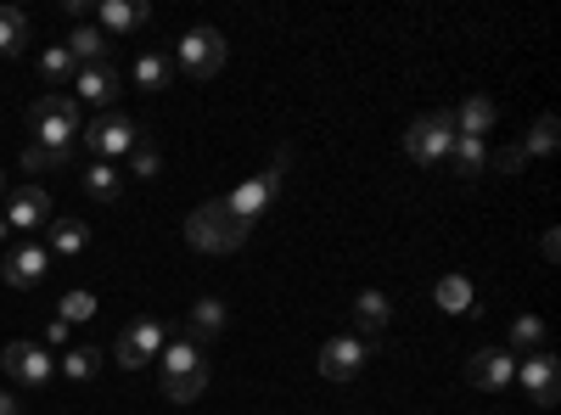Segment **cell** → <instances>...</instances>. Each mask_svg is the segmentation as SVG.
I'll return each mask as SVG.
<instances>
[{"instance_id": "cell-5", "label": "cell", "mask_w": 561, "mask_h": 415, "mask_svg": "<svg viewBox=\"0 0 561 415\" xmlns=\"http://www.w3.org/2000/svg\"><path fill=\"white\" fill-rule=\"evenodd\" d=\"M449 147H455V113H449V107L415 118V124L404 129V152H410L415 163H444Z\"/></svg>"}, {"instance_id": "cell-26", "label": "cell", "mask_w": 561, "mask_h": 415, "mask_svg": "<svg viewBox=\"0 0 561 415\" xmlns=\"http://www.w3.org/2000/svg\"><path fill=\"white\" fill-rule=\"evenodd\" d=\"M57 371L73 377V382H90V377L102 371V348H68V354L57 359Z\"/></svg>"}, {"instance_id": "cell-3", "label": "cell", "mask_w": 561, "mask_h": 415, "mask_svg": "<svg viewBox=\"0 0 561 415\" xmlns=\"http://www.w3.org/2000/svg\"><path fill=\"white\" fill-rule=\"evenodd\" d=\"M158 365H163V393L174 404H192V399L208 393V365H203V348L197 343H169L158 354Z\"/></svg>"}, {"instance_id": "cell-15", "label": "cell", "mask_w": 561, "mask_h": 415, "mask_svg": "<svg viewBox=\"0 0 561 415\" xmlns=\"http://www.w3.org/2000/svg\"><path fill=\"white\" fill-rule=\"evenodd\" d=\"M45 269H51V253H45L39 242H23V247L7 253V281L12 287H39Z\"/></svg>"}, {"instance_id": "cell-25", "label": "cell", "mask_w": 561, "mask_h": 415, "mask_svg": "<svg viewBox=\"0 0 561 415\" xmlns=\"http://www.w3.org/2000/svg\"><path fill=\"white\" fill-rule=\"evenodd\" d=\"M545 348V320L539 314H517L511 320V354H539Z\"/></svg>"}, {"instance_id": "cell-32", "label": "cell", "mask_w": 561, "mask_h": 415, "mask_svg": "<svg viewBox=\"0 0 561 415\" xmlns=\"http://www.w3.org/2000/svg\"><path fill=\"white\" fill-rule=\"evenodd\" d=\"M90 314H96V292H68L57 303V320H68V326H79V320H90Z\"/></svg>"}, {"instance_id": "cell-7", "label": "cell", "mask_w": 561, "mask_h": 415, "mask_svg": "<svg viewBox=\"0 0 561 415\" xmlns=\"http://www.w3.org/2000/svg\"><path fill=\"white\" fill-rule=\"evenodd\" d=\"M118 365L124 371H140V365H152L158 354H163V320L158 314H140L129 332H118Z\"/></svg>"}, {"instance_id": "cell-35", "label": "cell", "mask_w": 561, "mask_h": 415, "mask_svg": "<svg viewBox=\"0 0 561 415\" xmlns=\"http://www.w3.org/2000/svg\"><path fill=\"white\" fill-rule=\"evenodd\" d=\"M539 253H545V258H556V253H561V237H556V230H545V242H539Z\"/></svg>"}, {"instance_id": "cell-23", "label": "cell", "mask_w": 561, "mask_h": 415, "mask_svg": "<svg viewBox=\"0 0 561 415\" xmlns=\"http://www.w3.org/2000/svg\"><path fill=\"white\" fill-rule=\"evenodd\" d=\"M68 57H73V68H96V62L107 57V34H102V28H84V23H79V28L68 34Z\"/></svg>"}, {"instance_id": "cell-17", "label": "cell", "mask_w": 561, "mask_h": 415, "mask_svg": "<svg viewBox=\"0 0 561 415\" xmlns=\"http://www.w3.org/2000/svg\"><path fill=\"white\" fill-rule=\"evenodd\" d=\"M449 169H455V180H478L483 169H489V141H472V135H455V147H449V158H444Z\"/></svg>"}, {"instance_id": "cell-33", "label": "cell", "mask_w": 561, "mask_h": 415, "mask_svg": "<svg viewBox=\"0 0 561 415\" xmlns=\"http://www.w3.org/2000/svg\"><path fill=\"white\" fill-rule=\"evenodd\" d=\"M158 169H163L158 147H135V152H129V174H135V180H152Z\"/></svg>"}, {"instance_id": "cell-30", "label": "cell", "mask_w": 561, "mask_h": 415, "mask_svg": "<svg viewBox=\"0 0 561 415\" xmlns=\"http://www.w3.org/2000/svg\"><path fill=\"white\" fill-rule=\"evenodd\" d=\"M68 163H73V152L39 147V141H28V147H23V169H28V174H51V169H68Z\"/></svg>"}, {"instance_id": "cell-18", "label": "cell", "mask_w": 561, "mask_h": 415, "mask_svg": "<svg viewBox=\"0 0 561 415\" xmlns=\"http://www.w3.org/2000/svg\"><path fill=\"white\" fill-rule=\"evenodd\" d=\"M494 129V102L489 96H466L455 107V135H472V141H483V135Z\"/></svg>"}, {"instance_id": "cell-37", "label": "cell", "mask_w": 561, "mask_h": 415, "mask_svg": "<svg viewBox=\"0 0 561 415\" xmlns=\"http://www.w3.org/2000/svg\"><path fill=\"white\" fill-rule=\"evenodd\" d=\"M12 237V224H7V214H0V242H7Z\"/></svg>"}, {"instance_id": "cell-13", "label": "cell", "mask_w": 561, "mask_h": 415, "mask_svg": "<svg viewBox=\"0 0 561 415\" xmlns=\"http://www.w3.org/2000/svg\"><path fill=\"white\" fill-rule=\"evenodd\" d=\"M7 224L23 230V237H39V230L51 224V197H45L39 186H18L12 203H7Z\"/></svg>"}, {"instance_id": "cell-34", "label": "cell", "mask_w": 561, "mask_h": 415, "mask_svg": "<svg viewBox=\"0 0 561 415\" xmlns=\"http://www.w3.org/2000/svg\"><path fill=\"white\" fill-rule=\"evenodd\" d=\"M528 158H523V147H505V152H489V169H500V174H517Z\"/></svg>"}, {"instance_id": "cell-24", "label": "cell", "mask_w": 561, "mask_h": 415, "mask_svg": "<svg viewBox=\"0 0 561 415\" xmlns=\"http://www.w3.org/2000/svg\"><path fill=\"white\" fill-rule=\"evenodd\" d=\"M388 320H393V298L388 292H359L354 298V326L359 332H382Z\"/></svg>"}, {"instance_id": "cell-1", "label": "cell", "mask_w": 561, "mask_h": 415, "mask_svg": "<svg viewBox=\"0 0 561 415\" xmlns=\"http://www.w3.org/2000/svg\"><path fill=\"white\" fill-rule=\"evenodd\" d=\"M248 230L253 224H242L237 214L225 208V197H214V203L192 208V219H185V242H192L197 253H237L248 242Z\"/></svg>"}, {"instance_id": "cell-19", "label": "cell", "mask_w": 561, "mask_h": 415, "mask_svg": "<svg viewBox=\"0 0 561 415\" xmlns=\"http://www.w3.org/2000/svg\"><path fill=\"white\" fill-rule=\"evenodd\" d=\"M147 18H152L147 0H107V7H102V34H129Z\"/></svg>"}, {"instance_id": "cell-16", "label": "cell", "mask_w": 561, "mask_h": 415, "mask_svg": "<svg viewBox=\"0 0 561 415\" xmlns=\"http://www.w3.org/2000/svg\"><path fill=\"white\" fill-rule=\"evenodd\" d=\"M433 298H438V309L444 314H472L478 309V287H472V275H444V281L433 287Z\"/></svg>"}, {"instance_id": "cell-6", "label": "cell", "mask_w": 561, "mask_h": 415, "mask_svg": "<svg viewBox=\"0 0 561 415\" xmlns=\"http://www.w3.org/2000/svg\"><path fill=\"white\" fill-rule=\"evenodd\" d=\"M225 51H230V45H225L219 28H192L180 39V73L185 79H214L225 68Z\"/></svg>"}, {"instance_id": "cell-22", "label": "cell", "mask_w": 561, "mask_h": 415, "mask_svg": "<svg viewBox=\"0 0 561 415\" xmlns=\"http://www.w3.org/2000/svg\"><path fill=\"white\" fill-rule=\"evenodd\" d=\"M79 186H84L90 197H96V203H113V197L124 192V174H118L113 163H96V158H90V163H84V174H79Z\"/></svg>"}, {"instance_id": "cell-14", "label": "cell", "mask_w": 561, "mask_h": 415, "mask_svg": "<svg viewBox=\"0 0 561 415\" xmlns=\"http://www.w3.org/2000/svg\"><path fill=\"white\" fill-rule=\"evenodd\" d=\"M73 90H79V102H96V107H113L118 102V90H124V73L96 62V68H79L73 73Z\"/></svg>"}, {"instance_id": "cell-2", "label": "cell", "mask_w": 561, "mask_h": 415, "mask_svg": "<svg viewBox=\"0 0 561 415\" xmlns=\"http://www.w3.org/2000/svg\"><path fill=\"white\" fill-rule=\"evenodd\" d=\"M28 129H34L39 147L73 152V141H79V102L62 96V90H51V96H39V102L28 107Z\"/></svg>"}, {"instance_id": "cell-11", "label": "cell", "mask_w": 561, "mask_h": 415, "mask_svg": "<svg viewBox=\"0 0 561 415\" xmlns=\"http://www.w3.org/2000/svg\"><path fill=\"white\" fill-rule=\"evenodd\" d=\"M511 377H517V354L511 348H478L472 359H466V382L483 388V393H500Z\"/></svg>"}, {"instance_id": "cell-27", "label": "cell", "mask_w": 561, "mask_h": 415, "mask_svg": "<svg viewBox=\"0 0 561 415\" xmlns=\"http://www.w3.org/2000/svg\"><path fill=\"white\" fill-rule=\"evenodd\" d=\"M135 90H169V57H158V51H147L135 62Z\"/></svg>"}, {"instance_id": "cell-9", "label": "cell", "mask_w": 561, "mask_h": 415, "mask_svg": "<svg viewBox=\"0 0 561 415\" xmlns=\"http://www.w3.org/2000/svg\"><path fill=\"white\" fill-rule=\"evenodd\" d=\"M517 382L528 388V399L534 404H556L561 399V365H556V354L550 348H539V354H528V359H517Z\"/></svg>"}, {"instance_id": "cell-4", "label": "cell", "mask_w": 561, "mask_h": 415, "mask_svg": "<svg viewBox=\"0 0 561 415\" xmlns=\"http://www.w3.org/2000/svg\"><path fill=\"white\" fill-rule=\"evenodd\" d=\"M79 147L96 158V163H113V158H129L140 147V129L124 118V113H102V118H90L79 129Z\"/></svg>"}, {"instance_id": "cell-29", "label": "cell", "mask_w": 561, "mask_h": 415, "mask_svg": "<svg viewBox=\"0 0 561 415\" xmlns=\"http://www.w3.org/2000/svg\"><path fill=\"white\" fill-rule=\"evenodd\" d=\"M225 332V303L219 298H197L192 303V337H214Z\"/></svg>"}, {"instance_id": "cell-31", "label": "cell", "mask_w": 561, "mask_h": 415, "mask_svg": "<svg viewBox=\"0 0 561 415\" xmlns=\"http://www.w3.org/2000/svg\"><path fill=\"white\" fill-rule=\"evenodd\" d=\"M73 73H79V68H73V57H68V45H51V51L39 57V79H45V84H68Z\"/></svg>"}, {"instance_id": "cell-10", "label": "cell", "mask_w": 561, "mask_h": 415, "mask_svg": "<svg viewBox=\"0 0 561 415\" xmlns=\"http://www.w3.org/2000/svg\"><path fill=\"white\" fill-rule=\"evenodd\" d=\"M275 197H280V174L270 169V174H259V180H242V186L225 197V208L237 214L242 224H259V219H264V208H270Z\"/></svg>"}, {"instance_id": "cell-20", "label": "cell", "mask_w": 561, "mask_h": 415, "mask_svg": "<svg viewBox=\"0 0 561 415\" xmlns=\"http://www.w3.org/2000/svg\"><path fill=\"white\" fill-rule=\"evenodd\" d=\"M28 39H34L28 12H18V7H0V57H18V51H28Z\"/></svg>"}, {"instance_id": "cell-36", "label": "cell", "mask_w": 561, "mask_h": 415, "mask_svg": "<svg viewBox=\"0 0 561 415\" xmlns=\"http://www.w3.org/2000/svg\"><path fill=\"white\" fill-rule=\"evenodd\" d=\"M0 415H23V404H18V393H0Z\"/></svg>"}, {"instance_id": "cell-21", "label": "cell", "mask_w": 561, "mask_h": 415, "mask_svg": "<svg viewBox=\"0 0 561 415\" xmlns=\"http://www.w3.org/2000/svg\"><path fill=\"white\" fill-rule=\"evenodd\" d=\"M45 242H51L45 253H62V258H73V253H84V247H90V230H84L79 219H51V224H45Z\"/></svg>"}, {"instance_id": "cell-28", "label": "cell", "mask_w": 561, "mask_h": 415, "mask_svg": "<svg viewBox=\"0 0 561 415\" xmlns=\"http://www.w3.org/2000/svg\"><path fill=\"white\" fill-rule=\"evenodd\" d=\"M556 141H561V124H556V113H545V118L534 124V135L523 141V158H550Z\"/></svg>"}, {"instance_id": "cell-12", "label": "cell", "mask_w": 561, "mask_h": 415, "mask_svg": "<svg viewBox=\"0 0 561 415\" xmlns=\"http://www.w3.org/2000/svg\"><path fill=\"white\" fill-rule=\"evenodd\" d=\"M365 359H370V348L359 337H332V343L320 348V377L325 382H348V377L365 371Z\"/></svg>"}, {"instance_id": "cell-8", "label": "cell", "mask_w": 561, "mask_h": 415, "mask_svg": "<svg viewBox=\"0 0 561 415\" xmlns=\"http://www.w3.org/2000/svg\"><path fill=\"white\" fill-rule=\"evenodd\" d=\"M0 365H7V377H12V382H23V388H45V382L57 377V359L45 354L39 343H7Z\"/></svg>"}]
</instances>
